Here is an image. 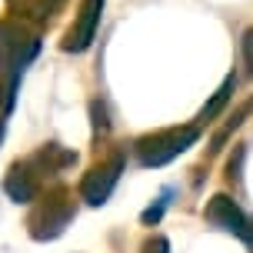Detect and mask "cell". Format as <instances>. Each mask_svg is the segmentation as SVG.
Segmentation results:
<instances>
[{
	"label": "cell",
	"mask_w": 253,
	"mask_h": 253,
	"mask_svg": "<svg viewBox=\"0 0 253 253\" xmlns=\"http://www.w3.org/2000/svg\"><path fill=\"white\" fill-rule=\"evenodd\" d=\"M70 216H74V203L67 200L63 193H57V197L43 200L34 210V216H30V233L37 240H53V237L63 233V227L70 223Z\"/></svg>",
	"instance_id": "3"
},
{
	"label": "cell",
	"mask_w": 253,
	"mask_h": 253,
	"mask_svg": "<svg viewBox=\"0 0 253 253\" xmlns=\"http://www.w3.org/2000/svg\"><path fill=\"white\" fill-rule=\"evenodd\" d=\"M200 137V126L190 124V126H173V130H160L153 137H143L137 143V153H140V164L143 167H160L167 160H173L180 153L193 147V140Z\"/></svg>",
	"instance_id": "2"
},
{
	"label": "cell",
	"mask_w": 253,
	"mask_h": 253,
	"mask_svg": "<svg viewBox=\"0 0 253 253\" xmlns=\"http://www.w3.org/2000/svg\"><path fill=\"white\" fill-rule=\"evenodd\" d=\"M100 10H103V0H84L80 3V10L74 17V27L67 30V37L60 43L67 53H80L90 47V40L97 34V24H100Z\"/></svg>",
	"instance_id": "4"
},
{
	"label": "cell",
	"mask_w": 253,
	"mask_h": 253,
	"mask_svg": "<svg viewBox=\"0 0 253 253\" xmlns=\"http://www.w3.org/2000/svg\"><path fill=\"white\" fill-rule=\"evenodd\" d=\"M60 3L63 0H10L17 17H30V20H50L60 10Z\"/></svg>",
	"instance_id": "8"
},
{
	"label": "cell",
	"mask_w": 253,
	"mask_h": 253,
	"mask_svg": "<svg viewBox=\"0 0 253 253\" xmlns=\"http://www.w3.org/2000/svg\"><path fill=\"white\" fill-rule=\"evenodd\" d=\"M143 253H170V243L164 237H150V240L143 243Z\"/></svg>",
	"instance_id": "10"
},
{
	"label": "cell",
	"mask_w": 253,
	"mask_h": 253,
	"mask_svg": "<svg viewBox=\"0 0 253 253\" xmlns=\"http://www.w3.org/2000/svg\"><path fill=\"white\" fill-rule=\"evenodd\" d=\"M207 220H210L213 227L227 230V233L243 237V243H250V223H247L243 210L230 200V197H213V200L207 203Z\"/></svg>",
	"instance_id": "6"
},
{
	"label": "cell",
	"mask_w": 253,
	"mask_h": 253,
	"mask_svg": "<svg viewBox=\"0 0 253 253\" xmlns=\"http://www.w3.org/2000/svg\"><path fill=\"white\" fill-rule=\"evenodd\" d=\"M3 187H7V193H10L17 203L34 200V193H37V173H34L30 160L10 167V173H7V183H3Z\"/></svg>",
	"instance_id": "7"
},
{
	"label": "cell",
	"mask_w": 253,
	"mask_h": 253,
	"mask_svg": "<svg viewBox=\"0 0 253 253\" xmlns=\"http://www.w3.org/2000/svg\"><path fill=\"white\" fill-rule=\"evenodd\" d=\"M37 37H30L24 27L0 24V93H3V110L13 107V90L24 77V67L37 53Z\"/></svg>",
	"instance_id": "1"
},
{
	"label": "cell",
	"mask_w": 253,
	"mask_h": 253,
	"mask_svg": "<svg viewBox=\"0 0 253 253\" xmlns=\"http://www.w3.org/2000/svg\"><path fill=\"white\" fill-rule=\"evenodd\" d=\"M233 87H237V80H233V77H227V84L216 90V97H213V100H210V103H207V107L200 110V117H197V126L207 124V120H213V117L220 114V107L227 103V97H230V90H233Z\"/></svg>",
	"instance_id": "9"
},
{
	"label": "cell",
	"mask_w": 253,
	"mask_h": 253,
	"mask_svg": "<svg viewBox=\"0 0 253 253\" xmlns=\"http://www.w3.org/2000/svg\"><path fill=\"white\" fill-rule=\"evenodd\" d=\"M120 170H124V160H120V157H110L107 164H97L87 177H84V183H80L84 200H87V203H103L107 197H110V190L117 187Z\"/></svg>",
	"instance_id": "5"
},
{
	"label": "cell",
	"mask_w": 253,
	"mask_h": 253,
	"mask_svg": "<svg viewBox=\"0 0 253 253\" xmlns=\"http://www.w3.org/2000/svg\"><path fill=\"white\" fill-rule=\"evenodd\" d=\"M0 133H3V126H0Z\"/></svg>",
	"instance_id": "11"
}]
</instances>
